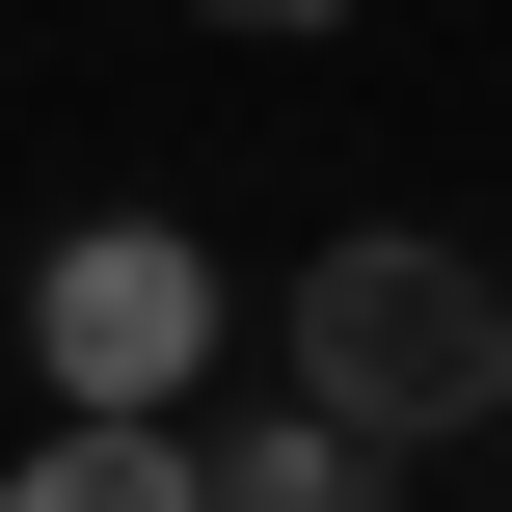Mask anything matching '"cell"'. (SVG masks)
<instances>
[{
    "label": "cell",
    "instance_id": "cell-3",
    "mask_svg": "<svg viewBox=\"0 0 512 512\" xmlns=\"http://www.w3.org/2000/svg\"><path fill=\"white\" fill-rule=\"evenodd\" d=\"M0 512H216V459H189V432H27Z\"/></svg>",
    "mask_w": 512,
    "mask_h": 512
},
{
    "label": "cell",
    "instance_id": "cell-4",
    "mask_svg": "<svg viewBox=\"0 0 512 512\" xmlns=\"http://www.w3.org/2000/svg\"><path fill=\"white\" fill-rule=\"evenodd\" d=\"M216 512H378V459L324 405H270V432H216Z\"/></svg>",
    "mask_w": 512,
    "mask_h": 512
},
{
    "label": "cell",
    "instance_id": "cell-1",
    "mask_svg": "<svg viewBox=\"0 0 512 512\" xmlns=\"http://www.w3.org/2000/svg\"><path fill=\"white\" fill-rule=\"evenodd\" d=\"M297 405L351 459H432V432H512V270L432 243V216H351L297 270Z\"/></svg>",
    "mask_w": 512,
    "mask_h": 512
},
{
    "label": "cell",
    "instance_id": "cell-2",
    "mask_svg": "<svg viewBox=\"0 0 512 512\" xmlns=\"http://www.w3.org/2000/svg\"><path fill=\"white\" fill-rule=\"evenodd\" d=\"M189 351H216V243L81 216V243L27 270V378H54V432H162V405H189Z\"/></svg>",
    "mask_w": 512,
    "mask_h": 512
},
{
    "label": "cell",
    "instance_id": "cell-5",
    "mask_svg": "<svg viewBox=\"0 0 512 512\" xmlns=\"http://www.w3.org/2000/svg\"><path fill=\"white\" fill-rule=\"evenodd\" d=\"M189 27H351V0H189Z\"/></svg>",
    "mask_w": 512,
    "mask_h": 512
}]
</instances>
